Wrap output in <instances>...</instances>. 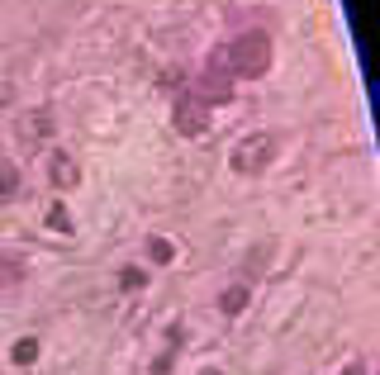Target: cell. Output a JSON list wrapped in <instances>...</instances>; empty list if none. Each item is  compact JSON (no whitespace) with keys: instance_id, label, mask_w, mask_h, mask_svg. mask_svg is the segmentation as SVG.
<instances>
[{"instance_id":"1","label":"cell","mask_w":380,"mask_h":375,"mask_svg":"<svg viewBox=\"0 0 380 375\" xmlns=\"http://www.w3.org/2000/svg\"><path fill=\"white\" fill-rule=\"evenodd\" d=\"M33 356H38V342H19V347H15V361H19V366H29Z\"/></svg>"}]
</instances>
